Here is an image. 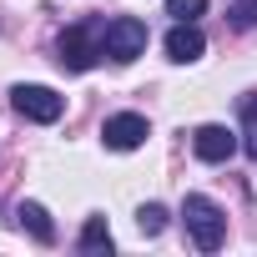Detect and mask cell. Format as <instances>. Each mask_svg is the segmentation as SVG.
Returning a JSON list of instances; mask_svg holds the SVG:
<instances>
[{"mask_svg":"<svg viewBox=\"0 0 257 257\" xmlns=\"http://www.w3.org/2000/svg\"><path fill=\"white\" fill-rule=\"evenodd\" d=\"M16 222H21L36 242H56V227H51V217H46L41 202H21V207H16Z\"/></svg>","mask_w":257,"mask_h":257,"instance_id":"ba28073f","label":"cell"},{"mask_svg":"<svg viewBox=\"0 0 257 257\" xmlns=\"http://www.w3.org/2000/svg\"><path fill=\"white\" fill-rule=\"evenodd\" d=\"M182 222H187V237H192L202 252H217L222 237H227V212H222L212 197H187V202H182Z\"/></svg>","mask_w":257,"mask_h":257,"instance_id":"6da1fadb","label":"cell"},{"mask_svg":"<svg viewBox=\"0 0 257 257\" xmlns=\"http://www.w3.org/2000/svg\"><path fill=\"white\" fill-rule=\"evenodd\" d=\"M202 51H207V36H202L192 21H177V26L167 31V56H172V61H197Z\"/></svg>","mask_w":257,"mask_h":257,"instance_id":"52a82bcc","label":"cell"},{"mask_svg":"<svg viewBox=\"0 0 257 257\" xmlns=\"http://www.w3.org/2000/svg\"><path fill=\"white\" fill-rule=\"evenodd\" d=\"M76 247H81V252H111V227H106V217H86Z\"/></svg>","mask_w":257,"mask_h":257,"instance_id":"9c48e42d","label":"cell"},{"mask_svg":"<svg viewBox=\"0 0 257 257\" xmlns=\"http://www.w3.org/2000/svg\"><path fill=\"white\" fill-rule=\"evenodd\" d=\"M207 11V0H167V16H177V21H197Z\"/></svg>","mask_w":257,"mask_h":257,"instance_id":"7c38bea8","label":"cell"},{"mask_svg":"<svg viewBox=\"0 0 257 257\" xmlns=\"http://www.w3.org/2000/svg\"><path fill=\"white\" fill-rule=\"evenodd\" d=\"M11 106H16L26 121H41V126H51V121H61V111H66V96H56L51 86H16V91H11Z\"/></svg>","mask_w":257,"mask_h":257,"instance_id":"277c9868","label":"cell"},{"mask_svg":"<svg viewBox=\"0 0 257 257\" xmlns=\"http://www.w3.org/2000/svg\"><path fill=\"white\" fill-rule=\"evenodd\" d=\"M192 152L202 157V162H227L232 152H237V132H227V126H197L192 132Z\"/></svg>","mask_w":257,"mask_h":257,"instance_id":"8992f818","label":"cell"},{"mask_svg":"<svg viewBox=\"0 0 257 257\" xmlns=\"http://www.w3.org/2000/svg\"><path fill=\"white\" fill-rule=\"evenodd\" d=\"M227 16H232V26H237V31H252V26H257V0H237Z\"/></svg>","mask_w":257,"mask_h":257,"instance_id":"8fae6325","label":"cell"},{"mask_svg":"<svg viewBox=\"0 0 257 257\" xmlns=\"http://www.w3.org/2000/svg\"><path fill=\"white\" fill-rule=\"evenodd\" d=\"M101 51L111 56V61H137L142 51H147V26L137 21V16H116V21H106V31H101Z\"/></svg>","mask_w":257,"mask_h":257,"instance_id":"3957f363","label":"cell"},{"mask_svg":"<svg viewBox=\"0 0 257 257\" xmlns=\"http://www.w3.org/2000/svg\"><path fill=\"white\" fill-rule=\"evenodd\" d=\"M101 142H106L111 152H137V147L147 142V116H137V111L106 116V126H101Z\"/></svg>","mask_w":257,"mask_h":257,"instance_id":"5b68a950","label":"cell"},{"mask_svg":"<svg viewBox=\"0 0 257 257\" xmlns=\"http://www.w3.org/2000/svg\"><path fill=\"white\" fill-rule=\"evenodd\" d=\"M56 61L66 66V71H91L106 51H101V26H91V21H81V26H66L61 31V41H56Z\"/></svg>","mask_w":257,"mask_h":257,"instance_id":"7a4b0ae2","label":"cell"},{"mask_svg":"<svg viewBox=\"0 0 257 257\" xmlns=\"http://www.w3.org/2000/svg\"><path fill=\"white\" fill-rule=\"evenodd\" d=\"M137 227H142L147 237H157V232L167 227V207H162V202H147V207L137 212Z\"/></svg>","mask_w":257,"mask_h":257,"instance_id":"30bf717a","label":"cell"}]
</instances>
